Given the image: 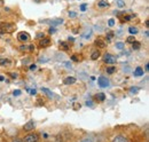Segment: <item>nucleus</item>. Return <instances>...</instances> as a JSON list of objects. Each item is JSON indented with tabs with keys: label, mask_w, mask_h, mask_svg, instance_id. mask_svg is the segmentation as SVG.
Segmentation results:
<instances>
[{
	"label": "nucleus",
	"mask_w": 149,
	"mask_h": 142,
	"mask_svg": "<svg viewBox=\"0 0 149 142\" xmlns=\"http://www.w3.org/2000/svg\"><path fill=\"white\" fill-rule=\"evenodd\" d=\"M97 85H99L101 88H107V87H109L110 81H109V79H108L107 77H104V76H100L99 79H97Z\"/></svg>",
	"instance_id": "1"
},
{
	"label": "nucleus",
	"mask_w": 149,
	"mask_h": 142,
	"mask_svg": "<svg viewBox=\"0 0 149 142\" xmlns=\"http://www.w3.org/2000/svg\"><path fill=\"white\" fill-rule=\"evenodd\" d=\"M14 29H15V24L13 23H3L0 25V30L2 32H12L14 31Z\"/></svg>",
	"instance_id": "2"
},
{
	"label": "nucleus",
	"mask_w": 149,
	"mask_h": 142,
	"mask_svg": "<svg viewBox=\"0 0 149 142\" xmlns=\"http://www.w3.org/2000/svg\"><path fill=\"white\" fill-rule=\"evenodd\" d=\"M39 141V134L37 133H30L24 136L23 142H38Z\"/></svg>",
	"instance_id": "3"
},
{
	"label": "nucleus",
	"mask_w": 149,
	"mask_h": 142,
	"mask_svg": "<svg viewBox=\"0 0 149 142\" xmlns=\"http://www.w3.org/2000/svg\"><path fill=\"white\" fill-rule=\"evenodd\" d=\"M103 61H104L107 64H113V63H116L117 58H116V56H113V55H111V54L106 53L104 54V56H103Z\"/></svg>",
	"instance_id": "4"
},
{
	"label": "nucleus",
	"mask_w": 149,
	"mask_h": 142,
	"mask_svg": "<svg viewBox=\"0 0 149 142\" xmlns=\"http://www.w3.org/2000/svg\"><path fill=\"white\" fill-rule=\"evenodd\" d=\"M17 38H19V41H23V42H26L29 39H30V35L28 32H19L17 35Z\"/></svg>",
	"instance_id": "5"
},
{
	"label": "nucleus",
	"mask_w": 149,
	"mask_h": 142,
	"mask_svg": "<svg viewBox=\"0 0 149 142\" xmlns=\"http://www.w3.org/2000/svg\"><path fill=\"white\" fill-rule=\"evenodd\" d=\"M35 128V122L33 120H30V122H28L26 124L23 126V129L25 131V132H29V131H32Z\"/></svg>",
	"instance_id": "6"
},
{
	"label": "nucleus",
	"mask_w": 149,
	"mask_h": 142,
	"mask_svg": "<svg viewBox=\"0 0 149 142\" xmlns=\"http://www.w3.org/2000/svg\"><path fill=\"white\" fill-rule=\"evenodd\" d=\"M112 142H129V140H127V138L124 136V135H117V136L113 138Z\"/></svg>",
	"instance_id": "7"
},
{
	"label": "nucleus",
	"mask_w": 149,
	"mask_h": 142,
	"mask_svg": "<svg viewBox=\"0 0 149 142\" xmlns=\"http://www.w3.org/2000/svg\"><path fill=\"white\" fill-rule=\"evenodd\" d=\"M63 83H64L65 85H74V83H76V78H74V77H67V78L63 80Z\"/></svg>",
	"instance_id": "8"
},
{
	"label": "nucleus",
	"mask_w": 149,
	"mask_h": 142,
	"mask_svg": "<svg viewBox=\"0 0 149 142\" xmlns=\"http://www.w3.org/2000/svg\"><path fill=\"white\" fill-rule=\"evenodd\" d=\"M49 44H51V40L48 39V38H42L41 40H40V47H47V46H49Z\"/></svg>",
	"instance_id": "9"
},
{
	"label": "nucleus",
	"mask_w": 149,
	"mask_h": 142,
	"mask_svg": "<svg viewBox=\"0 0 149 142\" xmlns=\"http://www.w3.org/2000/svg\"><path fill=\"white\" fill-rule=\"evenodd\" d=\"M95 45H96L97 47H100V48H104V47L107 46L106 41H104V40H102V39H100V38L95 40Z\"/></svg>",
	"instance_id": "10"
},
{
	"label": "nucleus",
	"mask_w": 149,
	"mask_h": 142,
	"mask_svg": "<svg viewBox=\"0 0 149 142\" xmlns=\"http://www.w3.org/2000/svg\"><path fill=\"white\" fill-rule=\"evenodd\" d=\"M95 100H96L97 102H103V101L106 100V95H104V93H97V94L95 95Z\"/></svg>",
	"instance_id": "11"
},
{
	"label": "nucleus",
	"mask_w": 149,
	"mask_h": 142,
	"mask_svg": "<svg viewBox=\"0 0 149 142\" xmlns=\"http://www.w3.org/2000/svg\"><path fill=\"white\" fill-rule=\"evenodd\" d=\"M92 33H93V30H92V29H87V30L81 35V37H83L84 39H90V38L92 37Z\"/></svg>",
	"instance_id": "12"
},
{
	"label": "nucleus",
	"mask_w": 149,
	"mask_h": 142,
	"mask_svg": "<svg viewBox=\"0 0 149 142\" xmlns=\"http://www.w3.org/2000/svg\"><path fill=\"white\" fill-rule=\"evenodd\" d=\"M97 6H99L100 8H107V7H109V2H108L107 0H100V1L97 2Z\"/></svg>",
	"instance_id": "13"
},
{
	"label": "nucleus",
	"mask_w": 149,
	"mask_h": 142,
	"mask_svg": "<svg viewBox=\"0 0 149 142\" xmlns=\"http://www.w3.org/2000/svg\"><path fill=\"white\" fill-rule=\"evenodd\" d=\"M60 48L63 49V51H68V49L70 48V46H69V44L65 42V41H60Z\"/></svg>",
	"instance_id": "14"
},
{
	"label": "nucleus",
	"mask_w": 149,
	"mask_h": 142,
	"mask_svg": "<svg viewBox=\"0 0 149 142\" xmlns=\"http://www.w3.org/2000/svg\"><path fill=\"white\" fill-rule=\"evenodd\" d=\"M143 74V69L141 68V67H138L135 71H134V76L135 77H140V76H142Z\"/></svg>",
	"instance_id": "15"
},
{
	"label": "nucleus",
	"mask_w": 149,
	"mask_h": 142,
	"mask_svg": "<svg viewBox=\"0 0 149 142\" xmlns=\"http://www.w3.org/2000/svg\"><path fill=\"white\" fill-rule=\"evenodd\" d=\"M41 90H42V92H44V93H45V94H46V95H47L49 99H52V97H53V93H52V92H51V90H49L48 88H46V87H42V88H41Z\"/></svg>",
	"instance_id": "16"
},
{
	"label": "nucleus",
	"mask_w": 149,
	"mask_h": 142,
	"mask_svg": "<svg viewBox=\"0 0 149 142\" xmlns=\"http://www.w3.org/2000/svg\"><path fill=\"white\" fill-rule=\"evenodd\" d=\"M61 23H63V19H62V18H58V19H55V21H51L52 26H56V25H58V24H61Z\"/></svg>",
	"instance_id": "17"
},
{
	"label": "nucleus",
	"mask_w": 149,
	"mask_h": 142,
	"mask_svg": "<svg viewBox=\"0 0 149 142\" xmlns=\"http://www.w3.org/2000/svg\"><path fill=\"white\" fill-rule=\"evenodd\" d=\"M10 63V61L8 58H0V65H8Z\"/></svg>",
	"instance_id": "18"
},
{
	"label": "nucleus",
	"mask_w": 149,
	"mask_h": 142,
	"mask_svg": "<svg viewBox=\"0 0 149 142\" xmlns=\"http://www.w3.org/2000/svg\"><path fill=\"white\" fill-rule=\"evenodd\" d=\"M100 55H101V54H100V52H99V51H94L93 53H92L91 58H92V60H97V58L100 57Z\"/></svg>",
	"instance_id": "19"
},
{
	"label": "nucleus",
	"mask_w": 149,
	"mask_h": 142,
	"mask_svg": "<svg viewBox=\"0 0 149 142\" xmlns=\"http://www.w3.org/2000/svg\"><path fill=\"white\" fill-rule=\"evenodd\" d=\"M140 46H141V44H140L139 41H136V40L132 42V48H133V49H139Z\"/></svg>",
	"instance_id": "20"
},
{
	"label": "nucleus",
	"mask_w": 149,
	"mask_h": 142,
	"mask_svg": "<svg viewBox=\"0 0 149 142\" xmlns=\"http://www.w3.org/2000/svg\"><path fill=\"white\" fill-rule=\"evenodd\" d=\"M124 47H125V45H124V42H120V41H118V42H116V48H117V49H119V51H122V49H124Z\"/></svg>",
	"instance_id": "21"
},
{
	"label": "nucleus",
	"mask_w": 149,
	"mask_h": 142,
	"mask_svg": "<svg viewBox=\"0 0 149 142\" xmlns=\"http://www.w3.org/2000/svg\"><path fill=\"white\" fill-rule=\"evenodd\" d=\"M116 3L119 8H124L125 7V1L124 0H116Z\"/></svg>",
	"instance_id": "22"
},
{
	"label": "nucleus",
	"mask_w": 149,
	"mask_h": 142,
	"mask_svg": "<svg viewBox=\"0 0 149 142\" xmlns=\"http://www.w3.org/2000/svg\"><path fill=\"white\" fill-rule=\"evenodd\" d=\"M115 72H116V68H115V67H108V68H107V73L112 74V73H115Z\"/></svg>",
	"instance_id": "23"
},
{
	"label": "nucleus",
	"mask_w": 149,
	"mask_h": 142,
	"mask_svg": "<svg viewBox=\"0 0 149 142\" xmlns=\"http://www.w3.org/2000/svg\"><path fill=\"white\" fill-rule=\"evenodd\" d=\"M129 31H130L131 35H136V33H138V29H136V28H134V26L129 28Z\"/></svg>",
	"instance_id": "24"
},
{
	"label": "nucleus",
	"mask_w": 149,
	"mask_h": 142,
	"mask_svg": "<svg viewBox=\"0 0 149 142\" xmlns=\"http://www.w3.org/2000/svg\"><path fill=\"white\" fill-rule=\"evenodd\" d=\"M80 142H94V139L91 136H87V138H84Z\"/></svg>",
	"instance_id": "25"
},
{
	"label": "nucleus",
	"mask_w": 149,
	"mask_h": 142,
	"mask_svg": "<svg viewBox=\"0 0 149 142\" xmlns=\"http://www.w3.org/2000/svg\"><path fill=\"white\" fill-rule=\"evenodd\" d=\"M113 35H115V33H113L112 31H109V32H107V39L110 41V40L112 39V37H113Z\"/></svg>",
	"instance_id": "26"
},
{
	"label": "nucleus",
	"mask_w": 149,
	"mask_h": 142,
	"mask_svg": "<svg viewBox=\"0 0 149 142\" xmlns=\"http://www.w3.org/2000/svg\"><path fill=\"white\" fill-rule=\"evenodd\" d=\"M26 90H28V92H29L31 95H36V94H37V90H36L35 88H33V89H32V88H26Z\"/></svg>",
	"instance_id": "27"
},
{
	"label": "nucleus",
	"mask_w": 149,
	"mask_h": 142,
	"mask_svg": "<svg viewBox=\"0 0 149 142\" xmlns=\"http://www.w3.org/2000/svg\"><path fill=\"white\" fill-rule=\"evenodd\" d=\"M87 6H88L87 3H81V5H80V10H81V12H85L86 8H87Z\"/></svg>",
	"instance_id": "28"
},
{
	"label": "nucleus",
	"mask_w": 149,
	"mask_h": 142,
	"mask_svg": "<svg viewBox=\"0 0 149 142\" xmlns=\"http://www.w3.org/2000/svg\"><path fill=\"white\" fill-rule=\"evenodd\" d=\"M133 41H135V37L132 35V36H130V37L127 38V42H131V44H132Z\"/></svg>",
	"instance_id": "29"
},
{
	"label": "nucleus",
	"mask_w": 149,
	"mask_h": 142,
	"mask_svg": "<svg viewBox=\"0 0 149 142\" xmlns=\"http://www.w3.org/2000/svg\"><path fill=\"white\" fill-rule=\"evenodd\" d=\"M13 95H14V96H19V95H21V90H19V89H15V90L13 92Z\"/></svg>",
	"instance_id": "30"
},
{
	"label": "nucleus",
	"mask_w": 149,
	"mask_h": 142,
	"mask_svg": "<svg viewBox=\"0 0 149 142\" xmlns=\"http://www.w3.org/2000/svg\"><path fill=\"white\" fill-rule=\"evenodd\" d=\"M139 89H140L139 87H131L130 90H131V93H136Z\"/></svg>",
	"instance_id": "31"
},
{
	"label": "nucleus",
	"mask_w": 149,
	"mask_h": 142,
	"mask_svg": "<svg viewBox=\"0 0 149 142\" xmlns=\"http://www.w3.org/2000/svg\"><path fill=\"white\" fill-rule=\"evenodd\" d=\"M108 24H109V26H113V25H115V19H113V18H111V19H109Z\"/></svg>",
	"instance_id": "32"
},
{
	"label": "nucleus",
	"mask_w": 149,
	"mask_h": 142,
	"mask_svg": "<svg viewBox=\"0 0 149 142\" xmlns=\"http://www.w3.org/2000/svg\"><path fill=\"white\" fill-rule=\"evenodd\" d=\"M74 110H78V109H80V103H74Z\"/></svg>",
	"instance_id": "33"
},
{
	"label": "nucleus",
	"mask_w": 149,
	"mask_h": 142,
	"mask_svg": "<svg viewBox=\"0 0 149 142\" xmlns=\"http://www.w3.org/2000/svg\"><path fill=\"white\" fill-rule=\"evenodd\" d=\"M19 49H21V51H26V49H28V46H25V45H22V46L19 47Z\"/></svg>",
	"instance_id": "34"
},
{
	"label": "nucleus",
	"mask_w": 149,
	"mask_h": 142,
	"mask_svg": "<svg viewBox=\"0 0 149 142\" xmlns=\"http://www.w3.org/2000/svg\"><path fill=\"white\" fill-rule=\"evenodd\" d=\"M69 16H70V17H76V16H77V14L74 13V12H69Z\"/></svg>",
	"instance_id": "35"
},
{
	"label": "nucleus",
	"mask_w": 149,
	"mask_h": 142,
	"mask_svg": "<svg viewBox=\"0 0 149 142\" xmlns=\"http://www.w3.org/2000/svg\"><path fill=\"white\" fill-rule=\"evenodd\" d=\"M124 18H125V21H131V19L133 18V16H132V15H126Z\"/></svg>",
	"instance_id": "36"
},
{
	"label": "nucleus",
	"mask_w": 149,
	"mask_h": 142,
	"mask_svg": "<svg viewBox=\"0 0 149 142\" xmlns=\"http://www.w3.org/2000/svg\"><path fill=\"white\" fill-rule=\"evenodd\" d=\"M71 58H72V61H74V62H78V61H79V58H78L76 55H72V56H71Z\"/></svg>",
	"instance_id": "37"
},
{
	"label": "nucleus",
	"mask_w": 149,
	"mask_h": 142,
	"mask_svg": "<svg viewBox=\"0 0 149 142\" xmlns=\"http://www.w3.org/2000/svg\"><path fill=\"white\" fill-rule=\"evenodd\" d=\"M10 77H12V78H17V73L12 72V73H10Z\"/></svg>",
	"instance_id": "38"
},
{
	"label": "nucleus",
	"mask_w": 149,
	"mask_h": 142,
	"mask_svg": "<svg viewBox=\"0 0 149 142\" xmlns=\"http://www.w3.org/2000/svg\"><path fill=\"white\" fill-rule=\"evenodd\" d=\"M28 49H29V51H33V49H35V46H33V45H29Z\"/></svg>",
	"instance_id": "39"
},
{
	"label": "nucleus",
	"mask_w": 149,
	"mask_h": 142,
	"mask_svg": "<svg viewBox=\"0 0 149 142\" xmlns=\"http://www.w3.org/2000/svg\"><path fill=\"white\" fill-rule=\"evenodd\" d=\"M30 69H31V70H36V69H37V65H36V64H32V65L30 67Z\"/></svg>",
	"instance_id": "40"
},
{
	"label": "nucleus",
	"mask_w": 149,
	"mask_h": 142,
	"mask_svg": "<svg viewBox=\"0 0 149 142\" xmlns=\"http://www.w3.org/2000/svg\"><path fill=\"white\" fill-rule=\"evenodd\" d=\"M64 64H65V67H67V68H71V64H70L69 62H65Z\"/></svg>",
	"instance_id": "41"
},
{
	"label": "nucleus",
	"mask_w": 149,
	"mask_h": 142,
	"mask_svg": "<svg viewBox=\"0 0 149 142\" xmlns=\"http://www.w3.org/2000/svg\"><path fill=\"white\" fill-rule=\"evenodd\" d=\"M37 38H44V33H38Z\"/></svg>",
	"instance_id": "42"
},
{
	"label": "nucleus",
	"mask_w": 149,
	"mask_h": 142,
	"mask_svg": "<svg viewBox=\"0 0 149 142\" xmlns=\"http://www.w3.org/2000/svg\"><path fill=\"white\" fill-rule=\"evenodd\" d=\"M54 32H55V29H52V28H51V29H49V33H54Z\"/></svg>",
	"instance_id": "43"
},
{
	"label": "nucleus",
	"mask_w": 149,
	"mask_h": 142,
	"mask_svg": "<svg viewBox=\"0 0 149 142\" xmlns=\"http://www.w3.org/2000/svg\"><path fill=\"white\" fill-rule=\"evenodd\" d=\"M12 142H23L22 140H19V139H15V140H13Z\"/></svg>",
	"instance_id": "44"
},
{
	"label": "nucleus",
	"mask_w": 149,
	"mask_h": 142,
	"mask_svg": "<svg viewBox=\"0 0 149 142\" xmlns=\"http://www.w3.org/2000/svg\"><path fill=\"white\" fill-rule=\"evenodd\" d=\"M0 80H1V81H2V80H5V78H3V77H2V76H0Z\"/></svg>",
	"instance_id": "45"
}]
</instances>
